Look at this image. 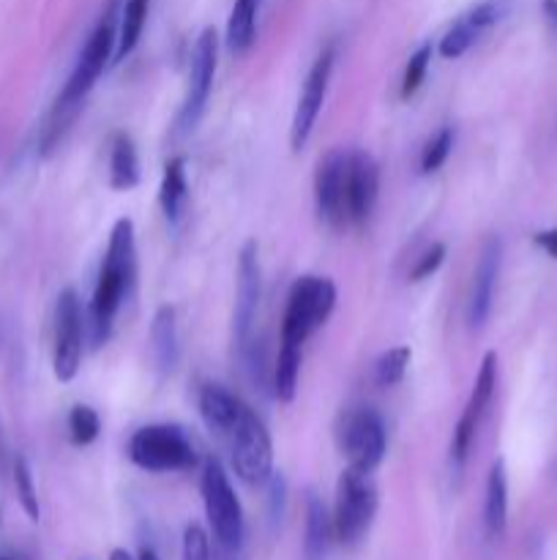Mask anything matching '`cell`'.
<instances>
[{
  "mask_svg": "<svg viewBox=\"0 0 557 560\" xmlns=\"http://www.w3.org/2000/svg\"><path fill=\"white\" fill-rule=\"evenodd\" d=\"M137 282V244H134V222L118 219L109 233L107 255H104L102 271H98L96 290L91 301V339L93 348L107 345L112 337L115 317L120 304L129 299Z\"/></svg>",
  "mask_w": 557,
  "mask_h": 560,
  "instance_id": "1",
  "label": "cell"
},
{
  "mask_svg": "<svg viewBox=\"0 0 557 560\" xmlns=\"http://www.w3.org/2000/svg\"><path fill=\"white\" fill-rule=\"evenodd\" d=\"M202 503H205L208 525L213 530L218 560H235L244 550V509L235 495L229 476L216 457H211L202 468L200 479Z\"/></svg>",
  "mask_w": 557,
  "mask_h": 560,
  "instance_id": "2",
  "label": "cell"
},
{
  "mask_svg": "<svg viewBox=\"0 0 557 560\" xmlns=\"http://www.w3.org/2000/svg\"><path fill=\"white\" fill-rule=\"evenodd\" d=\"M129 457L137 468L151 474H175L191 470L200 459L194 438L178 424H151L131 435Z\"/></svg>",
  "mask_w": 557,
  "mask_h": 560,
  "instance_id": "3",
  "label": "cell"
},
{
  "mask_svg": "<svg viewBox=\"0 0 557 560\" xmlns=\"http://www.w3.org/2000/svg\"><path fill=\"white\" fill-rule=\"evenodd\" d=\"M336 306V284L325 277H300L289 288L282 320V342L304 348L306 339L331 317Z\"/></svg>",
  "mask_w": 557,
  "mask_h": 560,
  "instance_id": "4",
  "label": "cell"
},
{
  "mask_svg": "<svg viewBox=\"0 0 557 560\" xmlns=\"http://www.w3.org/2000/svg\"><path fill=\"white\" fill-rule=\"evenodd\" d=\"M118 3H109L107 11L102 14L98 25L93 27V33L87 36L85 49H82L80 60H76L74 71H71L69 82L60 91L58 102L60 107H74L80 109L85 96L91 93V88L96 85V80L102 77V71L107 69L109 60L115 55V42H118Z\"/></svg>",
  "mask_w": 557,
  "mask_h": 560,
  "instance_id": "5",
  "label": "cell"
},
{
  "mask_svg": "<svg viewBox=\"0 0 557 560\" xmlns=\"http://www.w3.org/2000/svg\"><path fill=\"white\" fill-rule=\"evenodd\" d=\"M377 514V487L371 474L347 468L339 476L336 485V506H333V536L339 545H358L371 528V520Z\"/></svg>",
  "mask_w": 557,
  "mask_h": 560,
  "instance_id": "6",
  "label": "cell"
},
{
  "mask_svg": "<svg viewBox=\"0 0 557 560\" xmlns=\"http://www.w3.org/2000/svg\"><path fill=\"white\" fill-rule=\"evenodd\" d=\"M336 441L347 457V468L375 474L388 448V432L375 408H353L339 419Z\"/></svg>",
  "mask_w": 557,
  "mask_h": 560,
  "instance_id": "7",
  "label": "cell"
},
{
  "mask_svg": "<svg viewBox=\"0 0 557 560\" xmlns=\"http://www.w3.org/2000/svg\"><path fill=\"white\" fill-rule=\"evenodd\" d=\"M229 441H233L235 476L251 487L265 485L273 474V443L265 421L254 410L246 408Z\"/></svg>",
  "mask_w": 557,
  "mask_h": 560,
  "instance_id": "8",
  "label": "cell"
},
{
  "mask_svg": "<svg viewBox=\"0 0 557 560\" xmlns=\"http://www.w3.org/2000/svg\"><path fill=\"white\" fill-rule=\"evenodd\" d=\"M216 60H218V36L213 27H205L200 33L191 52V69H189V91H186L183 107L178 113V135H191L200 124L202 113H205L208 96H211L213 77H216Z\"/></svg>",
  "mask_w": 557,
  "mask_h": 560,
  "instance_id": "9",
  "label": "cell"
},
{
  "mask_svg": "<svg viewBox=\"0 0 557 560\" xmlns=\"http://www.w3.org/2000/svg\"><path fill=\"white\" fill-rule=\"evenodd\" d=\"M317 213L333 230L349 224V151H331L320 159L315 173Z\"/></svg>",
  "mask_w": 557,
  "mask_h": 560,
  "instance_id": "10",
  "label": "cell"
},
{
  "mask_svg": "<svg viewBox=\"0 0 557 560\" xmlns=\"http://www.w3.org/2000/svg\"><path fill=\"white\" fill-rule=\"evenodd\" d=\"M85 317H82L80 295L74 290H63L55 306V350L52 372L60 383L74 381L82 361V334H85Z\"/></svg>",
  "mask_w": 557,
  "mask_h": 560,
  "instance_id": "11",
  "label": "cell"
},
{
  "mask_svg": "<svg viewBox=\"0 0 557 560\" xmlns=\"http://www.w3.org/2000/svg\"><path fill=\"white\" fill-rule=\"evenodd\" d=\"M495 386H497V355L486 353L484 361H481L478 377H475L473 394H470L467 405H464L462 416H459L457 427H453L451 463L453 468H457V474L464 468V463H467L470 448H473L475 435H478L481 421H484L486 408H489L491 397H495Z\"/></svg>",
  "mask_w": 557,
  "mask_h": 560,
  "instance_id": "12",
  "label": "cell"
},
{
  "mask_svg": "<svg viewBox=\"0 0 557 560\" xmlns=\"http://www.w3.org/2000/svg\"><path fill=\"white\" fill-rule=\"evenodd\" d=\"M333 63H336V47H325L320 52V58L311 63L309 74H306L304 91H300L298 104H295L293 126H289V148L295 153L304 151L306 142H309L311 131H315L317 115H320L322 104H325L328 82H331Z\"/></svg>",
  "mask_w": 557,
  "mask_h": 560,
  "instance_id": "13",
  "label": "cell"
},
{
  "mask_svg": "<svg viewBox=\"0 0 557 560\" xmlns=\"http://www.w3.org/2000/svg\"><path fill=\"white\" fill-rule=\"evenodd\" d=\"M260 293H262V273H260V257H257V244H249L240 249L238 257V290H235V315H233V331L235 345L244 350L251 342L254 334L257 310H260Z\"/></svg>",
  "mask_w": 557,
  "mask_h": 560,
  "instance_id": "14",
  "label": "cell"
},
{
  "mask_svg": "<svg viewBox=\"0 0 557 560\" xmlns=\"http://www.w3.org/2000/svg\"><path fill=\"white\" fill-rule=\"evenodd\" d=\"M502 262V244L500 238H489L481 249L478 266H475L473 284H470V301H467V323L470 328H481L491 315V304H495L497 277H500Z\"/></svg>",
  "mask_w": 557,
  "mask_h": 560,
  "instance_id": "15",
  "label": "cell"
},
{
  "mask_svg": "<svg viewBox=\"0 0 557 560\" xmlns=\"http://www.w3.org/2000/svg\"><path fill=\"white\" fill-rule=\"evenodd\" d=\"M380 195V167L366 151H349V224H364Z\"/></svg>",
  "mask_w": 557,
  "mask_h": 560,
  "instance_id": "16",
  "label": "cell"
},
{
  "mask_svg": "<svg viewBox=\"0 0 557 560\" xmlns=\"http://www.w3.org/2000/svg\"><path fill=\"white\" fill-rule=\"evenodd\" d=\"M200 416L205 421V427L216 435H233L235 427H238L240 416H244L246 405L235 397L233 392H227L218 383H208L200 392Z\"/></svg>",
  "mask_w": 557,
  "mask_h": 560,
  "instance_id": "17",
  "label": "cell"
},
{
  "mask_svg": "<svg viewBox=\"0 0 557 560\" xmlns=\"http://www.w3.org/2000/svg\"><path fill=\"white\" fill-rule=\"evenodd\" d=\"M151 355L158 375H173L180 361L178 315L173 306H158L151 323Z\"/></svg>",
  "mask_w": 557,
  "mask_h": 560,
  "instance_id": "18",
  "label": "cell"
},
{
  "mask_svg": "<svg viewBox=\"0 0 557 560\" xmlns=\"http://www.w3.org/2000/svg\"><path fill=\"white\" fill-rule=\"evenodd\" d=\"M508 525V474L506 463L495 459L486 476L484 498V528L491 539H500Z\"/></svg>",
  "mask_w": 557,
  "mask_h": 560,
  "instance_id": "19",
  "label": "cell"
},
{
  "mask_svg": "<svg viewBox=\"0 0 557 560\" xmlns=\"http://www.w3.org/2000/svg\"><path fill=\"white\" fill-rule=\"evenodd\" d=\"M140 184V159L137 145L129 135H115L112 153H109V186L115 191H129Z\"/></svg>",
  "mask_w": 557,
  "mask_h": 560,
  "instance_id": "20",
  "label": "cell"
},
{
  "mask_svg": "<svg viewBox=\"0 0 557 560\" xmlns=\"http://www.w3.org/2000/svg\"><path fill=\"white\" fill-rule=\"evenodd\" d=\"M186 197H189V186H186V159L175 156L169 159L167 167H164L162 189H158V202H162V211L169 224L180 222L186 208Z\"/></svg>",
  "mask_w": 557,
  "mask_h": 560,
  "instance_id": "21",
  "label": "cell"
},
{
  "mask_svg": "<svg viewBox=\"0 0 557 560\" xmlns=\"http://www.w3.org/2000/svg\"><path fill=\"white\" fill-rule=\"evenodd\" d=\"M333 523L328 517V509L315 492L306 495V539H304V560H325L328 539H331Z\"/></svg>",
  "mask_w": 557,
  "mask_h": 560,
  "instance_id": "22",
  "label": "cell"
},
{
  "mask_svg": "<svg viewBox=\"0 0 557 560\" xmlns=\"http://www.w3.org/2000/svg\"><path fill=\"white\" fill-rule=\"evenodd\" d=\"M147 5H151V0H126L118 20V42H115L112 63H120V60L129 58L137 44H140L142 27H145L147 20Z\"/></svg>",
  "mask_w": 557,
  "mask_h": 560,
  "instance_id": "23",
  "label": "cell"
},
{
  "mask_svg": "<svg viewBox=\"0 0 557 560\" xmlns=\"http://www.w3.org/2000/svg\"><path fill=\"white\" fill-rule=\"evenodd\" d=\"M300 361H304V348L298 345L282 342L276 355V364H273V397L278 402H293L295 392H298V375H300Z\"/></svg>",
  "mask_w": 557,
  "mask_h": 560,
  "instance_id": "24",
  "label": "cell"
},
{
  "mask_svg": "<svg viewBox=\"0 0 557 560\" xmlns=\"http://www.w3.org/2000/svg\"><path fill=\"white\" fill-rule=\"evenodd\" d=\"M257 9H260V0H235L227 20V49L233 55H244L254 44Z\"/></svg>",
  "mask_w": 557,
  "mask_h": 560,
  "instance_id": "25",
  "label": "cell"
},
{
  "mask_svg": "<svg viewBox=\"0 0 557 560\" xmlns=\"http://www.w3.org/2000/svg\"><path fill=\"white\" fill-rule=\"evenodd\" d=\"M484 36V31H481L478 25H475V20L470 14L459 16L457 22H453L451 27H448L446 36L440 38V55L442 58L453 60V58H462L464 52H467L470 47H473L478 38Z\"/></svg>",
  "mask_w": 557,
  "mask_h": 560,
  "instance_id": "26",
  "label": "cell"
},
{
  "mask_svg": "<svg viewBox=\"0 0 557 560\" xmlns=\"http://www.w3.org/2000/svg\"><path fill=\"white\" fill-rule=\"evenodd\" d=\"M410 359H413V350L407 345H399L391 348L388 353H382L375 364V383L380 388H391L396 383L404 381V372H407Z\"/></svg>",
  "mask_w": 557,
  "mask_h": 560,
  "instance_id": "27",
  "label": "cell"
},
{
  "mask_svg": "<svg viewBox=\"0 0 557 560\" xmlns=\"http://www.w3.org/2000/svg\"><path fill=\"white\" fill-rule=\"evenodd\" d=\"M102 432V421H98V413L87 405H76L69 413V438L74 446H91L93 441Z\"/></svg>",
  "mask_w": 557,
  "mask_h": 560,
  "instance_id": "28",
  "label": "cell"
},
{
  "mask_svg": "<svg viewBox=\"0 0 557 560\" xmlns=\"http://www.w3.org/2000/svg\"><path fill=\"white\" fill-rule=\"evenodd\" d=\"M429 60H431V44H420V47L410 55L407 66H404V74H402V91H399V96H402L404 102L418 93L420 82H424V77H426V69H429Z\"/></svg>",
  "mask_w": 557,
  "mask_h": 560,
  "instance_id": "29",
  "label": "cell"
},
{
  "mask_svg": "<svg viewBox=\"0 0 557 560\" xmlns=\"http://www.w3.org/2000/svg\"><path fill=\"white\" fill-rule=\"evenodd\" d=\"M14 487H16V498H20L22 509L31 520H38V495H36V485H33V474L31 465H27L25 457L14 459Z\"/></svg>",
  "mask_w": 557,
  "mask_h": 560,
  "instance_id": "30",
  "label": "cell"
},
{
  "mask_svg": "<svg viewBox=\"0 0 557 560\" xmlns=\"http://www.w3.org/2000/svg\"><path fill=\"white\" fill-rule=\"evenodd\" d=\"M451 148H453V129L446 126V129L437 131L424 148V156H420V173H437V170L446 164V159L451 156Z\"/></svg>",
  "mask_w": 557,
  "mask_h": 560,
  "instance_id": "31",
  "label": "cell"
},
{
  "mask_svg": "<svg viewBox=\"0 0 557 560\" xmlns=\"http://www.w3.org/2000/svg\"><path fill=\"white\" fill-rule=\"evenodd\" d=\"M268 485V517L271 525L276 528L284 517V506H287V479L282 474H271Z\"/></svg>",
  "mask_w": 557,
  "mask_h": 560,
  "instance_id": "32",
  "label": "cell"
},
{
  "mask_svg": "<svg viewBox=\"0 0 557 560\" xmlns=\"http://www.w3.org/2000/svg\"><path fill=\"white\" fill-rule=\"evenodd\" d=\"M446 255H448L446 244H431L429 249L418 257V262H415L413 271H410V282H424V279H429L431 273L442 266Z\"/></svg>",
  "mask_w": 557,
  "mask_h": 560,
  "instance_id": "33",
  "label": "cell"
},
{
  "mask_svg": "<svg viewBox=\"0 0 557 560\" xmlns=\"http://www.w3.org/2000/svg\"><path fill=\"white\" fill-rule=\"evenodd\" d=\"M183 560H211V541L197 523L183 530Z\"/></svg>",
  "mask_w": 557,
  "mask_h": 560,
  "instance_id": "34",
  "label": "cell"
},
{
  "mask_svg": "<svg viewBox=\"0 0 557 560\" xmlns=\"http://www.w3.org/2000/svg\"><path fill=\"white\" fill-rule=\"evenodd\" d=\"M533 241H535V246H541L546 255L555 257V260H557V228L541 230V233L533 235Z\"/></svg>",
  "mask_w": 557,
  "mask_h": 560,
  "instance_id": "35",
  "label": "cell"
},
{
  "mask_svg": "<svg viewBox=\"0 0 557 560\" xmlns=\"http://www.w3.org/2000/svg\"><path fill=\"white\" fill-rule=\"evenodd\" d=\"M541 11H544V16H546V22H549L552 31L557 33V0H544V3H541Z\"/></svg>",
  "mask_w": 557,
  "mask_h": 560,
  "instance_id": "36",
  "label": "cell"
},
{
  "mask_svg": "<svg viewBox=\"0 0 557 560\" xmlns=\"http://www.w3.org/2000/svg\"><path fill=\"white\" fill-rule=\"evenodd\" d=\"M109 560H134V558H131L126 550H112V556H109Z\"/></svg>",
  "mask_w": 557,
  "mask_h": 560,
  "instance_id": "37",
  "label": "cell"
},
{
  "mask_svg": "<svg viewBox=\"0 0 557 560\" xmlns=\"http://www.w3.org/2000/svg\"><path fill=\"white\" fill-rule=\"evenodd\" d=\"M137 560H158V556H156V552L147 550V547H145V550H140V558H137Z\"/></svg>",
  "mask_w": 557,
  "mask_h": 560,
  "instance_id": "38",
  "label": "cell"
},
{
  "mask_svg": "<svg viewBox=\"0 0 557 560\" xmlns=\"http://www.w3.org/2000/svg\"><path fill=\"white\" fill-rule=\"evenodd\" d=\"M0 560H11V558H0Z\"/></svg>",
  "mask_w": 557,
  "mask_h": 560,
  "instance_id": "39",
  "label": "cell"
},
{
  "mask_svg": "<svg viewBox=\"0 0 557 560\" xmlns=\"http://www.w3.org/2000/svg\"><path fill=\"white\" fill-rule=\"evenodd\" d=\"M260 3H262V0H260Z\"/></svg>",
  "mask_w": 557,
  "mask_h": 560,
  "instance_id": "40",
  "label": "cell"
}]
</instances>
